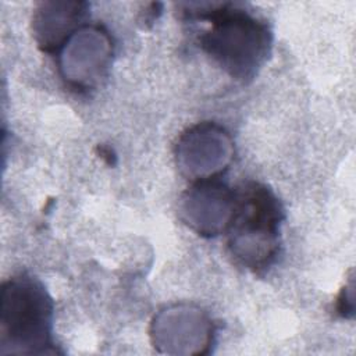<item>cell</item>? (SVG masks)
<instances>
[{
	"label": "cell",
	"mask_w": 356,
	"mask_h": 356,
	"mask_svg": "<svg viewBox=\"0 0 356 356\" xmlns=\"http://www.w3.org/2000/svg\"><path fill=\"white\" fill-rule=\"evenodd\" d=\"M186 6V17L210 22V28L199 36L203 51L232 78L241 82L253 79L271 53L268 25L235 3Z\"/></svg>",
	"instance_id": "cell-1"
},
{
	"label": "cell",
	"mask_w": 356,
	"mask_h": 356,
	"mask_svg": "<svg viewBox=\"0 0 356 356\" xmlns=\"http://www.w3.org/2000/svg\"><path fill=\"white\" fill-rule=\"evenodd\" d=\"M284 209L274 192L256 181L234 189V211L227 228L228 250L242 267L259 273L277 259Z\"/></svg>",
	"instance_id": "cell-2"
},
{
	"label": "cell",
	"mask_w": 356,
	"mask_h": 356,
	"mask_svg": "<svg viewBox=\"0 0 356 356\" xmlns=\"http://www.w3.org/2000/svg\"><path fill=\"white\" fill-rule=\"evenodd\" d=\"M0 353H57L51 337L53 300L35 277L19 274L1 286Z\"/></svg>",
	"instance_id": "cell-3"
},
{
	"label": "cell",
	"mask_w": 356,
	"mask_h": 356,
	"mask_svg": "<svg viewBox=\"0 0 356 356\" xmlns=\"http://www.w3.org/2000/svg\"><path fill=\"white\" fill-rule=\"evenodd\" d=\"M177 165L192 181L217 178L232 159V142L228 132L217 124L202 122L188 128L175 146Z\"/></svg>",
	"instance_id": "cell-4"
},
{
	"label": "cell",
	"mask_w": 356,
	"mask_h": 356,
	"mask_svg": "<svg viewBox=\"0 0 356 356\" xmlns=\"http://www.w3.org/2000/svg\"><path fill=\"white\" fill-rule=\"evenodd\" d=\"M61 50L63 79L78 92H88L99 83L113 56L111 39L99 25L82 26Z\"/></svg>",
	"instance_id": "cell-5"
},
{
	"label": "cell",
	"mask_w": 356,
	"mask_h": 356,
	"mask_svg": "<svg viewBox=\"0 0 356 356\" xmlns=\"http://www.w3.org/2000/svg\"><path fill=\"white\" fill-rule=\"evenodd\" d=\"M234 211V191L218 178L196 181L182 195L179 216L202 236H216L227 231Z\"/></svg>",
	"instance_id": "cell-6"
},
{
	"label": "cell",
	"mask_w": 356,
	"mask_h": 356,
	"mask_svg": "<svg viewBox=\"0 0 356 356\" xmlns=\"http://www.w3.org/2000/svg\"><path fill=\"white\" fill-rule=\"evenodd\" d=\"M85 1H43L35 8L32 31L40 50L56 53L85 26L88 17Z\"/></svg>",
	"instance_id": "cell-7"
},
{
	"label": "cell",
	"mask_w": 356,
	"mask_h": 356,
	"mask_svg": "<svg viewBox=\"0 0 356 356\" xmlns=\"http://www.w3.org/2000/svg\"><path fill=\"white\" fill-rule=\"evenodd\" d=\"M352 281H350V286H345L341 292V295L338 296V302H337V310L338 313L345 317V318H350L353 316V293H352Z\"/></svg>",
	"instance_id": "cell-8"
}]
</instances>
